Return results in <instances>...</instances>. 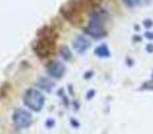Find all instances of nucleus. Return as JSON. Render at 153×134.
I'll use <instances>...</instances> for the list:
<instances>
[{
    "mask_svg": "<svg viewBox=\"0 0 153 134\" xmlns=\"http://www.w3.org/2000/svg\"><path fill=\"white\" fill-rule=\"evenodd\" d=\"M125 3H126L128 5H137L141 3V0H124Z\"/></svg>",
    "mask_w": 153,
    "mask_h": 134,
    "instance_id": "9d476101",
    "label": "nucleus"
},
{
    "mask_svg": "<svg viewBox=\"0 0 153 134\" xmlns=\"http://www.w3.org/2000/svg\"><path fill=\"white\" fill-rule=\"evenodd\" d=\"M103 24V15L101 12H93L91 19H90V24L86 27L85 31L89 35H91L93 38H101L105 35V30L102 27Z\"/></svg>",
    "mask_w": 153,
    "mask_h": 134,
    "instance_id": "20e7f679",
    "label": "nucleus"
},
{
    "mask_svg": "<svg viewBox=\"0 0 153 134\" xmlns=\"http://www.w3.org/2000/svg\"><path fill=\"white\" fill-rule=\"evenodd\" d=\"M55 47V34L51 30V27H45L38 34V40L34 44V51L40 58L51 55Z\"/></svg>",
    "mask_w": 153,
    "mask_h": 134,
    "instance_id": "f257e3e1",
    "label": "nucleus"
},
{
    "mask_svg": "<svg viewBox=\"0 0 153 134\" xmlns=\"http://www.w3.org/2000/svg\"><path fill=\"white\" fill-rule=\"evenodd\" d=\"M13 124L19 127V129H26L32 124V117L24 109H18L13 113Z\"/></svg>",
    "mask_w": 153,
    "mask_h": 134,
    "instance_id": "39448f33",
    "label": "nucleus"
},
{
    "mask_svg": "<svg viewBox=\"0 0 153 134\" xmlns=\"http://www.w3.org/2000/svg\"><path fill=\"white\" fill-rule=\"evenodd\" d=\"M24 105L27 107H30L31 110H35V111H39L42 110L43 105H45V97L40 91L35 89H30L24 93Z\"/></svg>",
    "mask_w": 153,
    "mask_h": 134,
    "instance_id": "7ed1b4c3",
    "label": "nucleus"
},
{
    "mask_svg": "<svg viewBox=\"0 0 153 134\" xmlns=\"http://www.w3.org/2000/svg\"><path fill=\"white\" fill-rule=\"evenodd\" d=\"M95 54H97L98 56H109V50H108V47L106 46H100V47L95 50Z\"/></svg>",
    "mask_w": 153,
    "mask_h": 134,
    "instance_id": "6e6552de",
    "label": "nucleus"
},
{
    "mask_svg": "<svg viewBox=\"0 0 153 134\" xmlns=\"http://www.w3.org/2000/svg\"><path fill=\"white\" fill-rule=\"evenodd\" d=\"M47 71L51 76L54 78H62L66 71V67H65L63 63H61L59 61H51L50 63H47Z\"/></svg>",
    "mask_w": 153,
    "mask_h": 134,
    "instance_id": "423d86ee",
    "label": "nucleus"
},
{
    "mask_svg": "<svg viewBox=\"0 0 153 134\" xmlns=\"http://www.w3.org/2000/svg\"><path fill=\"white\" fill-rule=\"evenodd\" d=\"M39 84H43V86H40V87H43V89L47 90V91H51V90H53V86H54L51 82H47V79H40Z\"/></svg>",
    "mask_w": 153,
    "mask_h": 134,
    "instance_id": "1a4fd4ad",
    "label": "nucleus"
},
{
    "mask_svg": "<svg viewBox=\"0 0 153 134\" xmlns=\"http://www.w3.org/2000/svg\"><path fill=\"white\" fill-rule=\"evenodd\" d=\"M87 47H89V40L86 39V38L83 36H78L75 39L74 42V48L76 51H78L79 54H83L85 51L87 50Z\"/></svg>",
    "mask_w": 153,
    "mask_h": 134,
    "instance_id": "0eeeda50",
    "label": "nucleus"
},
{
    "mask_svg": "<svg viewBox=\"0 0 153 134\" xmlns=\"http://www.w3.org/2000/svg\"><path fill=\"white\" fill-rule=\"evenodd\" d=\"M93 4V0H70L66 5L61 10V13L67 19V20L75 23L76 19L81 16V10L89 7Z\"/></svg>",
    "mask_w": 153,
    "mask_h": 134,
    "instance_id": "f03ea898",
    "label": "nucleus"
}]
</instances>
